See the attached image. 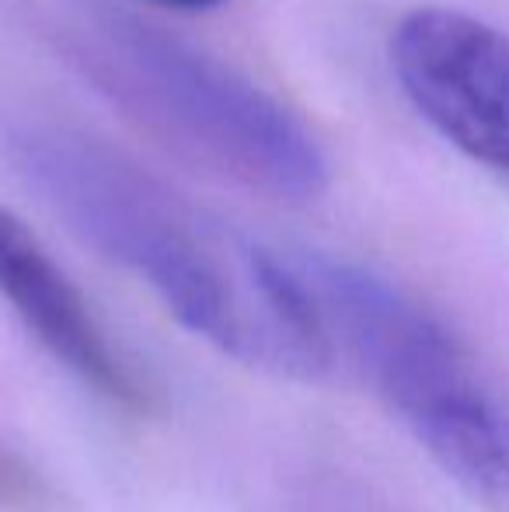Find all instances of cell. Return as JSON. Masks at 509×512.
<instances>
[{"label": "cell", "instance_id": "6da1fadb", "mask_svg": "<svg viewBox=\"0 0 509 512\" xmlns=\"http://www.w3.org/2000/svg\"><path fill=\"white\" fill-rule=\"evenodd\" d=\"M7 154L42 203L143 279L185 331L279 377L332 373L335 349L293 258L217 230L133 161L74 129L18 126Z\"/></svg>", "mask_w": 509, "mask_h": 512}, {"label": "cell", "instance_id": "277c9868", "mask_svg": "<svg viewBox=\"0 0 509 512\" xmlns=\"http://www.w3.org/2000/svg\"><path fill=\"white\" fill-rule=\"evenodd\" d=\"M415 112L464 157L509 182V35L454 7H415L391 35Z\"/></svg>", "mask_w": 509, "mask_h": 512}, {"label": "cell", "instance_id": "7a4b0ae2", "mask_svg": "<svg viewBox=\"0 0 509 512\" xmlns=\"http://www.w3.org/2000/svg\"><path fill=\"white\" fill-rule=\"evenodd\" d=\"M63 39L102 95L206 168L283 203H314L328 189L311 129L203 49L109 7L77 11Z\"/></svg>", "mask_w": 509, "mask_h": 512}, {"label": "cell", "instance_id": "5b68a950", "mask_svg": "<svg viewBox=\"0 0 509 512\" xmlns=\"http://www.w3.org/2000/svg\"><path fill=\"white\" fill-rule=\"evenodd\" d=\"M0 300L25 331L84 387L126 411L150 408L147 380L109 342L102 321L63 265L14 209L0 206Z\"/></svg>", "mask_w": 509, "mask_h": 512}, {"label": "cell", "instance_id": "52a82bcc", "mask_svg": "<svg viewBox=\"0 0 509 512\" xmlns=\"http://www.w3.org/2000/svg\"><path fill=\"white\" fill-rule=\"evenodd\" d=\"M154 4L178 7V11H210V7H220V4H227V0H154Z\"/></svg>", "mask_w": 509, "mask_h": 512}, {"label": "cell", "instance_id": "3957f363", "mask_svg": "<svg viewBox=\"0 0 509 512\" xmlns=\"http://www.w3.org/2000/svg\"><path fill=\"white\" fill-rule=\"evenodd\" d=\"M335 352L485 512H509V405L426 304L367 265L293 258Z\"/></svg>", "mask_w": 509, "mask_h": 512}, {"label": "cell", "instance_id": "8992f818", "mask_svg": "<svg viewBox=\"0 0 509 512\" xmlns=\"http://www.w3.org/2000/svg\"><path fill=\"white\" fill-rule=\"evenodd\" d=\"M46 495L35 467L14 450L0 446V509H32Z\"/></svg>", "mask_w": 509, "mask_h": 512}]
</instances>
